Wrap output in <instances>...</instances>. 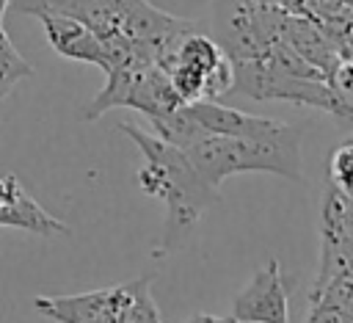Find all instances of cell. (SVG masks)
<instances>
[{
  "instance_id": "6da1fadb",
  "label": "cell",
  "mask_w": 353,
  "mask_h": 323,
  "mask_svg": "<svg viewBox=\"0 0 353 323\" xmlns=\"http://www.w3.org/2000/svg\"><path fill=\"white\" fill-rule=\"evenodd\" d=\"M119 130L141 149V157H143L138 168L141 190L165 204V224H163V235L154 248V257L174 254L185 248L204 210L221 202V188H212L210 182L201 179V174L193 168L185 149L157 138L154 133L141 130L132 121H121Z\"/></svg>"
},
{
  "instance_id": "7a4b0ae2",
  "label": "cell",
  "mask_w": 353,
  "mask_h": 323,
  "mask_svg": "<svg viewBox=\"0 0 353 323\" xmlns=\"http://www.w3.org/2000/svg\"><path fill=\"white\" fill-rule=\"evenodd\" d=\"M301 124H284L279 133L265 138H232V135H201L193 141L185 155L204 182L221 188V182L232 174L268 171L284 179H303L301 160Z\"/></svg>"
},
{
  "instance_id": "3957f363",
  "label": "cell",
  "mask_w": 353,
  "mask_h": 323,
  "mask_svg": "<svg viewBox=\"0 0 353 323\" xmlns=\"http://www.w3.org/2000/svg\"><path fill=\"white\" fill-rule=\"evenodd\" d=\"M11 11L19 14H63L85 28H91L99 39H132L157 50L163 39L193 25L190 19L165 14L154 8L149 0H11Z\"/></svg>"
},
{
  "instance_id": "277c9868",
  "label": "cell",
  "mask_w": 353,
  "mask_h": 323,
  "mask_svg": "<svg viewBox=\"0 0 353 323\" xmlns=\"http://www.w3.org/2000/svg\"><path fill=\"white\" fill-rule=\"evenodd\" d=\"M154 63L165 72L185 105L196 99H218L229 94L234 83L229 55L215 39L196 30V25L163 39L154 50Z\"/></svg>"
},
{
  "instance_id": "5b68a950",
  "label": "cell",
  "mask_w": 353,
  "mask_h": 323,
  "mask_svg": "<svg viewBox=\"0 0 353 323\" xmlns=\"http://www.w3.org/2000/svg\"><path fill=\"white\" fill-rule=\"evenodd\" d=\"M179 105H185V102L171 88L165 72L154 61L141 58V61H130V63L113 66L108 72L105 88L83 108L80 119L83 121H94L110 108H132V110L143 113L149 119V124H152V121L163 119L165 113H171Z\"/></svg>"
},
{
  "instance_id": "8992f818",
  "label": "cell",
  "mask_w": 353,
  "mask_h": 323,
  "mask_svg": "<svg viewBox=\"0 0 353 323\" xmlns=\"http://www.w3.org/2000/svg\"><path fill=\"white\" fill-rule=\"evenodd\" d=\"M232 317L245 323H290V295L281 262L270 257L234 295Z\"/></svg>"
},
{
  "instance_id": "52a82bcc",
  "label": "cell",
  "mask_w": 353,
  "mask_h": 323,
  "mask_svg": "<svg viewBox=\"0 0 353 323\" xmlns=\"http://www.w3.org/2000/svg\"><path fill=\"white\" fill-rule=\"evenodd\" d=\"M36 19H41L47 41L58 55H63L69 61H80V63H94L102 72L110 69L108 47L91 28H85L83 22H77L72 17L50 14V11H39Z\"/></svg>"
},
{
  "instance_id": "ba28073f",
  "label": "cell",
  "mask_w": 353,
  "mask_h": 323,
  "mask_svg": "<svg viewBox=\"0 0 353 323\" xmlns=\"http://www.w3.org/2000/svg\"><path fill=\"white\" fill-rule=\"evenodd\" d=\"M188 116L207 135H232V138H265L279 133L287 121H276L268 116H251L234 108L221 105L218 99H196L185 105Z\"/></svg>"
},
{
  "instance_id": "9c48e42d",
  "label": "cell",
  "mask_w": 353,
  "mask_h": 323,
  "mask_svg": "<svg viewBox=\"0 0 353 323\" xmlns=\"http://www.w3.org/2000/svg\"><path fill=\"white\" fill-rule=\"evenodd\" d=\"M0 226H17L41 237L69 235V226L50 215L22 185L14 174L0 177Z\"/></svg>"
},
{
  "instance_id": "30bf717a",
  "label": "cell",
  "mask_w": 353,
  "mask_h": 323,
  "mask_svg": "<svg viewBox=\"0 0 353 323\" xmlns=\"http://www.w3.org/2000/svg\"><path fill=\"white\" fill-rule=\"evenodd\" d=\"M33 309L55 323H116V290H88L77 295H36Z\"/></svg>"
},
{
  "instance_id": "8fae6325",
  "label": "cell",
  "mask_w": 353,
  "mask_h": 323,
  "mask_svg": "<svg viewBox=\"0 0 353 323\" xmlns=\"http://www.w3.org/2000/svg\"><path fill=\"white\" fill-rule=\"evenodd\" d=\"M113 290H116V323H163L152 295V276H138L113 284Z\"/></svg>"
},
{
  "instance_id": "7c38bea8",
  "label": "cell",
  "mask_w": 353,
  "mask_h": 323,
  "mask_svg": "<svg viewBox=\"0 0 353 323\" xmlns=\"http://www.w3.org/2000/svg\"><path fill=\"white\" fill-rule=\"evenodd\" d=\"M25 77H33V66L17 52V47L0 28V99L11 94V88Z\"/></svg>"
},
{
  "instance_id": "4fadbf2b",
  "label": "cell",
  "mask_w": 353,
  "mask_h": 323,
  "mask_svg": "<svg viewBox=\"0 0 353 323\" xmlns=\"http://www.w3.org/2000/svg\"><path fill=\"white\" fill-rule=\"evenodd\" d=\"M328 182L345 199H353V138L339 144L328 157Z\"/></svg>"
},
{
  "instance_id": "5bb4252c",
  "label": "cell",
  "mask_w": 353,
  "mask_h": 323,
  "mask_svg": "<svg viewBox=\"0 0 353 323\" xmlns=\"http://www.w3.org/2000/svg\"><path fill=\"white\" fill-rule=\"evenodd\" d=\"M306 323H353V309H347L325 295H314Z\"/></svg>"
},
{
  "instance_id": "9a60e30c",
  "label": "cell",
  "mask_w": 353,
  "mask_h": 323,
  "mask_svg": "<svg viewBox=\"0 0 353 323\" xmlns=\"http://www.w3.org/2000/svg\"><path fill=\"white\" fill-rule=\"evenodd\" d=\"M185 323H245V320H237L232 315H210V312H199L193 317H188Z\"/></svg>"
}]
</instances>
